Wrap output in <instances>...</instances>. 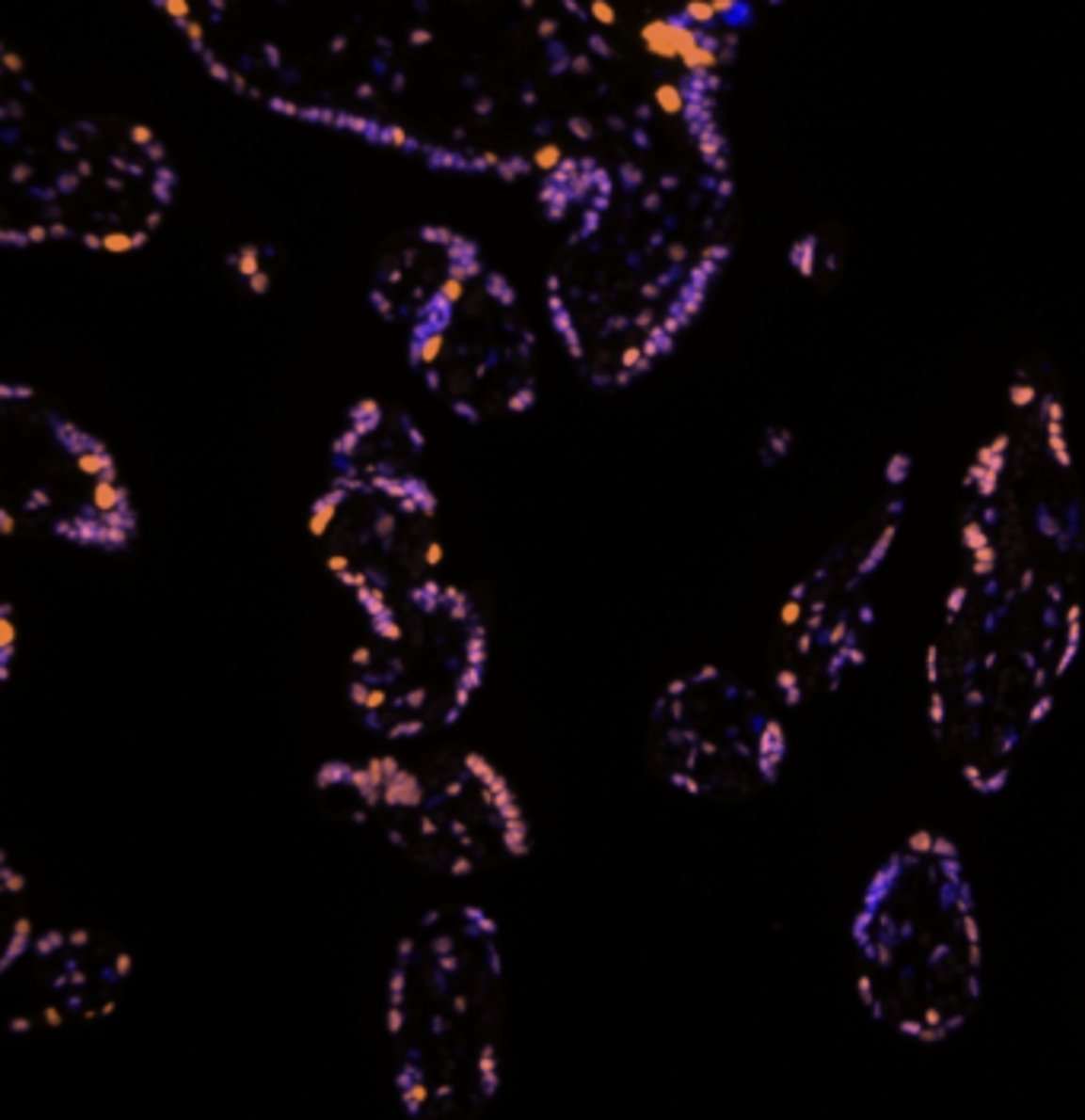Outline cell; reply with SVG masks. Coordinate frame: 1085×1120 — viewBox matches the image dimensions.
<instances>
[{
    "label": "cell",
    "instance_id": "12",
    "mask_svg": "<svg viewBox=\"0 0 1085 1120\" xmlns=\"http://www.w3.org/2000/svg\"><path fill=\"white\" fill-rule=\"evenodd\" d=\"M16 659V624H13V601L0 605V681H10Z\"/></svg>",
    "mask_w": 1085,
    "mask_h": 1120
},
{
    "label": "cell",
    "instance_id": "26",
    "mask_svg": "<svg viewBox=\"0 0 1085 1120\" xmlns=\"http://www.w3.org/2000/svg\"><path fill=\"white\" fill-rule=\"evenodd\" d=\"M1034 401H1038L1034 382H1015V386H1009V405L1013 408H1031Z\"/></svg>",
    "mask_w": 1085,
    "mask_h": 1120
},
{
    "label": "cell",
    "instance_id": "14",
    "mask_svg": "<svg viewBox=\"0 0 1085 1120\" xmlns=\"http://www.w3.org/2000/svg\"><path fill=\"white\" fill-rule=\"evenodd\" d=\"M462 923H465L462 933L469 936V939H481L484 942V939H497V933H500V923L478 904H465L462 907Z\"/></svg>",
    "mask_w": 1085,
    "mask_h": 1120
},
{
    "label": "cell",
    "instance_id": "29",
    "mask_svg": "<svg viewBox=\"0 0 1085 1120\" xmlns=\"http://www.w3.org/2000/svg\"><path fill=\"white\" fill-rule=\"evenodd\" d=\"M61 971L71 977V987L73 990H87V984H89V974L83 971V965H80V958H64V965H61Z\"/></svg>",
    "mask_w": 1085,
    "mask_h": 1120
},
{
    "label": "cell",
    "instance_id": "20",
    "mask_svg": "<svg viewBox=\"0 0 1085 1120\" xmlns=\"http://www.w3.org/2000/svg\"><path fill=\"white\" fill-rule=\"evenodd\" d=\"M882 478H885V484H891V488H901V484L911 478V456L907 453L891 456L882 468Z\"/></svg>",
    "mask_w": 1085,
    "mask_h": 1120
},
{
    "label": "cell",
    "instance_id": "32",
    "mask_svg": "<svg viewBox=\"0 0 1085 1120\" xmlns=\"http://www.w3.org/2000/svg\"><path fill=\"white\" fill-rule=\"evenodd\" d=\"M471 872H474V859L469 854H458L453 863H449V875H453V879H469Z\"/></svg>",
    "mask_w": 1085,
    "mask_h": 1120
},
{
    "label": "cell",
    "instance_id": "37",
    "mask_svg": "<svg viewBox=\"0 0 1085 1120\" xmlns=\"http://www.w3.org/2000/svg\"><path fill=\"white\" fill-rule=\"evenodd\" d=\"M89 942H93V933L83 930V926H80V930H71V933H68V949H87Z\"/></svg>",
    "mask_w": 1085,
    "mask_h": 1120
},
{
    "label": "cell",
    "instance_id": "3",
    "mask_svg": "<svg viewBox=\"0 0 1085 1120\" xmlns=\"http://www.w3.org/2000/svg\"><path fill=\"white\" fill-rule=\"evenodd\" d=\"M0 147V246L10 252H140L179 198L172 153L147 121L61 103L13 52H4Z\"/></svg>",
    "mask_w": 1085,
    "mask_h": 1120
},
{
    "label": "cell",
    "instance_id": "45",
    "mask_svg": "<svg viewBox=\"0 0 1085 1120\" xmlns=\"http://www.w3.org/2000/svg\"><path fill=\"white\" fill-rule=\"evenodd\" d=\"M449 831H453L455 838H465V834H469V827H465L462 822H453V824H449Z\"/></svg>",
    "mask_w": 1085,
    "mask_h": 1120
},
{
    "label": "cell",
    "instance_id": "11",
    "mask_svg": "<svg viewBox=\"0 0 1085 1120\" xmlns=\"http://www.w3.org/2000/svg\"><path fill=\"white\" fill-rule=\"evenodd\" d=\"M36 946V936H32V920L29 917H20V920L13 923L10 930V939H7V949L0 952V974H10L16 968V961H20L26 952H32Z\"/></svg>",
    "mask_w": 1085,
    "mask_h": 1120
},
{
    "label": "cell",
    "instance_id": "30",
    "mask_svg": "<svg viewBox=\"0 0 1085 1120\" xmlns=\"http://www.w3.org/2000/svg\"><path fill=\"white\" fill-rule=\"evenodd\" d=\"M430 955L433 958H446V955H455V936L449 933H437L430 939Z\"/></svg>",
    "mask_w": 1085,
    "mask_h": 1120
},
{
    "label": "cell",
    "instance_id": "31",
    "mask_svg": "<svg viewBox=\"0 0 1085 1120\" xmlns=\"http://www.w3.org/2000/svg\"><path fill=\"white\" fill-rule=\"evenodd\" d=\"M414 949H417V942L411 939V936H402V939H398V946H395V965L398 968H407L414 961Z\"/></svg>",
    "mask_w": 1085,
    "mask_h": 1120
},
{
    "label": "cell",
    "instance_id": "28",
    "mask_svg": "<svg viewBox=\"0 0 1085 1120\" xmlns=\"http://www.w3.org/2000/svg\"><path fill=\"white\" fill-rule=\"evenodd\" d=\"M446 1006H449V1013H453L458 1022H469L471 1018V997L465 990H453V997L446 1000Z\"/></svg>",
    "mask_w": 1085,
    "mask_h": 1120
},
{
    "label": "cell",
    "instance_id": "4",
    "mask_svg": "<svg viewBox=\"0 0 1085 1120\" xmlns=\"http://www.w3.org/2000/svg\"><path fill=\"white\" fill-rule=\"evenodd\" d=\"M370 306L402 341L421 389L469 427L538 401V334L516 283L449 223H417L379 252Z\"/></svg>",
    "mask_w": 1085,
    "mask_h": 1120
},
{
    "label": "cell",
    "instance_id": "35",
    "mask_svg": "<svg viewBox=\"0 0 1085 1120\" xmlns=\"http://www.w3.org/2000/svg\"><path fill=\"white\" fill-rule=\"evenodd\" d=\"M112 965H115V971H119L121 981H128L131 971H135V958H131L128 952H119V955L112 958Z\"/></svg>",
    "mask_w": 1085,
    "mask_h": 1120
},
{
    "label": "cell",
    "instance_id": "36",
    "mask_svg": "<svg viewBox=\"0 0 1085 1120\" xmlns=\"http://www.w3.org/2000/svg\"><path fill=\"white\" fill-rule=\"evenodd\" d=\"M36 1022H32L29 1016H10V1022H7V1032L10 1034H29Z\"/></svg>",
    "mask_w": 1085,
    "mask_h": 1120
},
{
    "label": "cell",
    "instance_id": "8",
    "mask_svg": "<svg viewBox=\"0 0 1085 1120\" xmlns=\"http://www.w3.org/2000/svg\"><path fill=\"white\" fill-rule=\"evenodd\" d=\"M649 720L669 760L665 780L691 799L755 796L777 787L787 767V726L716 665L672 679Z\"/></svg>",
    "mask_w": 1085,
    "mask_h": 1120
},
{
    "label": "cell",
    "instance_id": "34",
    "mask_svg": "<svg viewBox=\"0 0 1085 1120\" xmlns=\"http://www.w3.org/2000/svg\"><path fill=\"white\" fill-rule=\"evenodd\" d=\"M41 1022H45L48 1028H64L68 1016H64L61 1006H52V1002H48V1006H41Z\"/></svg>",
    "mask_w": 1085,
    "mask_h": 1120
},
{
    "label": "cell",
    "instance_id": "22",
    "mask_svg": "<svg viewBox=\"0 0 1085 1120\" xmlns=\"http://www.w3.org/2000/svg\"><path fill=\"white\" fill-rule=\"evenodd\" d=\"M389 1006H407V968H391L389 974Z\"/></svg>",
    "mask_w": 1085,
    "mask_h": 1120
},
{
    "label": "cell",
    "instance_id": "33",
    "mask_svg": "<svg viewBox=\"0 0 1085 1120\" xmlns=\"http://www.w3.org/2000/svg\"><path fill=\"white\" fill-rule=\"evenodd\" d=\"M469 780H471V776L462 771L458 776H453V780H449L446 787H442L439 796H442V799H458V796H462V792H465V787H469Z\"/></svg>",
    "mask_w": 1085,
    "mask_h": 1120
},
{
    "label": "cell",
    "instance_id": "38",
    "mask_svg": "<svg viewBox=\"0 0 1085 1120\" xmlns=\"http://www.w3.org/2000/svg\"><path fill=\"white\" fill-rule=\"evenodd\" d=\"M433 965L439 968V971H446L449 977H455L458 971H462V958L458 955H446V958H433Z\"/></svg>",
    "mask_w": 1085,
    "mask_h": 1120
},
{
    "label": "cell",
    "instance_id": "7",
    "mask_svg": "<svg viewBox=\"0 0 1085 1120\" xmlns=\"http://www.w3.org/2000/svg\"><path fill=\"white\" fill-rule=\"evenodd\" d=\"M0 532L20 525L73 548L121 554L140 513L103 437L26 382H0Z\"/></svg>",
    "mask_w": 1085,
    "mask_h": 1120
},
{
    "label": "cell",
    "instance_id": "24",
    "mask_svg": "<svg viewBox=\"0 0 1085 1120\" xmlns=\"http://www.w3.org/2000/svg\"><path fill=\"white\" fill-rule=\"evenodd\" d=\"M423 732H427V723H423V720H402V723L389 726L386 739L389 742H402V739H417V735H423Z\"/></svg>",
    "mask_w": 1085,
    "mask_h": 1120
},
{
    "label": "cell",
    "instance_id": "17",
    "mask_svg": "<svg viewBox=\"0 0 1085 1120\" xmlns=\"http://www.w3.org/2000/svg\"><path fill=\"white\" fill-rule=\"evenodd\" d=\"M500 843H503V850L509 856L516 859H525L532 854V843H529V822L525 824H513V827H503L500 831Z\"/></svg>",
    "mask_w": 1085,
    "mask_h": 1120
},
{
    "label": "cell",
    "instance_id": "40",
    "mask_svg": "<svg viewBox=\"0 0 1085 1120\" xmlns=\"http://www.w3.org/2000/svg\"><path fill=\"white\" fill-rule=\"evenodd\" d=\"M439 920H442L439 910H423V917H421V923H417V926H423V930H437Z\"/></svg>",
    "mask_w": 1085,
    "mask_h": 1120
},
{
    "label": "cell",
    "instance_id": "21",
    "mask_svg": "<svg viewBox=\"0 0 1085 1120\" xmlns=\"http://www.w3.org/2000/svg\"><path fill=\"white\" fill-rule=\"evenodd\" d=\"M0 888H4L7 894H23V891H26V875H20L10 866V854H7V850H0Z\"/></svg>",
    "mask_w": 1085,
    "mask_h": 1120
},
{
    "label": "cell",
    "instance_id": "39",
    "mask_svg": "<svg viewBox=\"0 0 1085 1120\" xmlns=\"http://www.w3.org/2000/svg\"><path fill=\"white\" fill-rule=\"evenodd\" d=\"M99 984H103V987H119V984H121V977H119V971H115L112 961L99 968Z\"/></svg>",
    "mask_w": 1085,
    "mask_h": 1120
},
{
    "label": "cell",
    "instance_id": "18",
    "mask_svg": "<svg viewBox=\"0 0 1085 1120\" xmlns=\"http://www.w3.org/2000/svg\"><path fill=\"white\" fill-rule=\"evenodd\" d=\"M347 787H350V790H357V796H360V802H363L366 808L382 806V787H375V783L370 780V774H366V767H354V774H350Z\"/></svg>",
    "mask_w": 1085,
    "mask_h": 1120
},
{
    "label": "cell",
    "instance_id": "5",
    "mask_svg": "<svg viewBox=\"0 0 1085 1120\" xmlns=\"http://www.w3.org/2000/svg\"><path fill=\"white\" fill-rule=\"evenodd\" d=\"M856 997L875 1025L914 1044H946L983 1000L987 949L958 843L914 831L882 856L850 920Z\"/></svg>",
    "mask_w": 1085,
    "mask_h": 1120
},
{
    "label": "cell",
    "instance_id": "9",
    "mask_svg": "<svg viewBox=\"0 0 1085 1120\" xmlns=\"http://www.w3.org/2000/svg\"><path fill=\"white\" fill-rule=\"evenodd\" d=\"M1041 414H1045V437H1047V453L1050 458L1063 468V472H1070L1073 468V453H1070V440H1066V427H1063V401L1057 395H1045L1041 398Z\"/></svg>",
    "mask_w": 1085,
    "mask_h": 1120
},
{
    "label": "cell",
    "instance_id": "16",
    "mask_svg": "<svg viewBox=\"0 0 1085 1120\" xmlns=\"http://www.w3.org/2000/svg\"><path fill=\"white\" fill-rule=\"evenodd\" d=\"M1006 453H1009V433H997L990 442H983L978 449V456H974V462L990 468V472L1003 474L1006 472Z\"/></svg>",
    "mask_w": 1085,
    "mask_h": 1120
},
{
    "label": "cell",
    "instance_id": "19",
    "mask_svg": "<svg viewBox=\"0 0 1085 1120\" xmlns=\"http://www.w3.org/2000/svg\"><path fill=\"white\" fill-rule=\"evenodd\" d=\"M68 949V933L64 930H45V933H39L36 936V946H32V952H36V955L41 958V961H48L52 955H57V952H64Z\"/></svg>",
    "mask_w": 1085,
    "mask_h": 1120
},
{
    "label": "cell",
    "instance_id": "46",
    "mask_svg": "<svg viewBox=\"0 0 1085 1120\" xmlns=\"http://www.w3.org/2000/svg\"><path fill=\"white\" fill-rule=\"evenodd\" d=\"M471 847H474V838H471V834H465V838H462V850H471Z\"/></svg>",
    "mask_w": 1085,
    "mask_h": 1120
},
{
    "label": "cell",
    "instance_id": "13",
    "mask_svg": "<svg viewBox=\"0 0 1085 1120\" xmlns=\"http://www.w3.org/2000/svg\"><path fill=\"white\" fill-rule=\"evenodd\" d=\"M790 264L803 280L815 278V267H818V236H815V232H806V236H799L796 242H792V246H790Z\"/></svg>",
    "mask_w": 1085,
    "mask_h": 1120
},
{
    "label": "cell",
    "instance_id": "27",
    "mask_svg": "<svg viewBox=\"0 0 1085 1120\" xmlns=\"http://www.w3.org/2000/svg\"><path fill=\"white\" fill-rule=\"evenodd\" d=\"M405 1025H407V1009L405 1006H389L386 1009V1032H389L391 1041L402 1038Z\"/></svg>",
    "mask_w": 1085,
    "mask_h": 1120
},
{
    "label": "cell",
    "instance_id": "15",
    "mask_svg": "<svg viewBox=\"0 0 1085 1120\" xmlns=\"http://www.w3.org/2000/svg\"><path fill=\"white\" fill-rule=\"evenodd\" d=\"M350 774H354V764L350 760H325L319 764V771H315V790L328 792V790H338V787H347Z\"/></svg>",
    "mask_w": 1085,
    "mask_h": 1120
},
{
    "label": "cell",
    "instance_id": "2",
    "mask_svg": "<svg viewBox=\"0 0 1085 1120\" xmlns=\"http://www.w3.org/2000/svg\"><path fill=\"white\" fill-rule=\"evenodd\" d=\"M554 230L545 315L586 386L621 392L656 370L704 312L729 242L688 236V211L726 207L710 191L688 200V175L656 166L557 156L535 182Z\"/></svg>",
    "mask_w": 1085,
    "mask_h": 1120
},
{
    "label": "cell",
    "instance_id": "23",
    "mask_svg": "<svg viewBox=\"0 0 1085 1120\" xmlns=\"http://www.w3.org/2000/svg\"><path fill=\"white\" fill-rule=\"evenodd\" d=\"M792 446V433L790 430H767V449H764V458L767 462H774V458H783L790 453Z\"/></svg>",
    "mask_w": 1085,
    "mask_h": 1120
},
{
    "label": "cell",
    "instance_id": "41",
    "mask_svg": "<svg viewBox=\"0 0 1085 1120\" xmlns=\"http://www.w3.org/2000/svg\"><path fill=\"white\" fill-rule=\"evenodd\" d=\"M386 840H389L395 850H407V838H405L402 831H398V827H389V831H386Z\"/></svg>",
    "mask_w": 1085,
    "mask_h": 1120
},
{
    "label": "cell",
    "instance_id": "10",
    "mask_svg": "<svg viewBox=\"0 0 1085 1120\" xmlns=\"http://www.w3.org/2000/svg\"><path fill=\"white\" fill-rule=\"evenodd\" d=\"M382 806H389V808H417V806H427V792H423L421 780H417V774L402 771L398 776H391L386 787H382Z\"/></svg>",
    "mask_w": 1085,
    "mask_h": 1120
},
{
    "label": "cell",
    "instance_id": "43",
    "mask_svg": "<svg viewBox=\"0 0 1085 1120\" xmlns=\"http://www.w3.org/2000/svg\"><path fill=\"white\" fill-rule=\"evenodd\" d=\"M115 1009H119V1000H105L103 1006H99V1013H103V1018H105V1016H112Z\"/></svg>",
    "mask_w": 1085,
    "mask_h": 1120
},
{
    "label": "cell",
    "instance_id": "42",
    "mask_svg": "<svg viewBox=\"0 0 1085 1120\" xmlns=\"http://www.w3.org/2000/svg\"><path fill=\"white\" fill-rule=\"evenodd\" d=\"M417 827H421V834H423V838H437V831H439L437 822H433L430 815H423V818H421V824H417Z\"/></svg>",
    "mask_w": 1085,
    "mask_h": 1120
},
{
    "label": "cell",
    "instance_id": "6",
    "mask_svg": "<svg viewBox=\"0 0 1085 1120\" xmlns=\"http://www.w3.org/2000/svg\"><path fill=\"white\" fill-rule=\"evenodd\" d=\"M423 433L414 417L382 398H357L328 446V481L309 506V535L325 545V570L338 586L405 596L402 573L430 580L442 564L433 535L439 497L423 474Z\"/></svg>",
    "mask_w": 1085,
    "mask_h": 1120
},
{
    "label": "cell",
    "instance_id": "25",
    "mask_svg": "<svg viewBox=\"0 0 1085 1120\" xmlns=\"http://www.w3.org/2000/svg\"><path fill=\"white\" fill-rule=\"evenodd\" d=\"M484 968H487L490 981H500V977H503V955H500V949H497V939H484Z\"/></svg>",
    "mask_w": 1085,
    "mask_h": 1120
},
{
    "label": "cell",
    "instance_id": "44",
    "mask_svg": "<svg viewBox=\"0 0 1085 1120\" xmlns=\"http://www.w3.org/2000/svg\"><path fill=\"white\" fill-rule=\"evenodd\" d=\"M350 822H354V824H360V827H363L366 822H370V815H366V812H363V808H360V812H350Z\"/></svg>",
    "mask_w": 1085,
    "mask_h": 1120
},
{
    "label": "cell",
    "instance_id": "1",
    "mask_svg": "<svg viewBox=\"0 0 1085 1120\" xmlns=\"http://www.w3.org/2000/svg\"><path fill=\"white\" fill-rule=\"evenodd\" d=\"M216 87L462 179L535 182L561 147V4H156Z\"/></svg>",
    "mask_w": 1085,
    "mask_h": 1120
}]
</instances>
